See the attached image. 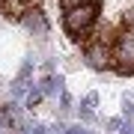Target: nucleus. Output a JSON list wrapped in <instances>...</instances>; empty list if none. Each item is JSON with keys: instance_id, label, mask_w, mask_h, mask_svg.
I'll use <instances>...</instances> for the list:
<instances>
[{"instance_id": "obj_1", "label": "nucleus", "mask_w": 134, "mask_h": 134, "mask_svg": "<svg viewBox=\"0 0 134 134\" xmlns=\"http://www.w3.org/2000/svg\"><path fill=\"white\" fill-rule=\"evenodd\" d=\"M63 6V30L75 42H90L98 33L101 18V0H60Z\"/></svg>"}, {"instance_id": "obj_2", "label": "nucleus", "mask_w": 134, "mask_h": 134, "mask_svg": "<svg viewBox=\"0 0 134 134\" xmlns=\"http://www.w3.org/2000/svg\"><path fill=\"white\" fill-rule=\"evenodd\" d=\"M110 69L116 75H134V30L125 21V27L116 30L113 36V51H110Z\"/></svg>"}, {"instance_id": "obj_3", "label": "nucleus", "mask_w": 134, "mask_h": 134, "mask_svg": "<svg viewBox=\"0 0 134 134\" xmlns=\"http://www.w3.org/2000/svg\"><path fill=\"white\" fill-rule=\"evenodd\" d=\"M39 6H42V0H0V15L21 21L27 12H39Z\"/></svg>"}, {"instance_id": "obj_4", "label": "nucleus", "mask_w": 134, "mask_h": 134, "mask_svg": "<svg viewBox=\"0 0 134 134\" xmlns=\"http://www.w3.org/2000/svg\"><path fill=\"white\" fill-rule=\"evenodd\" d=\"M69 134H90V131H83V128H72Z\"/></svg>"}]
</instances>
